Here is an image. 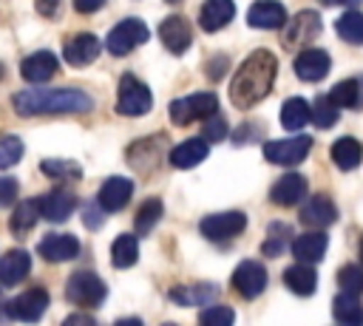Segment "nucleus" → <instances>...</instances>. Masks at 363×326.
Returning <instances> with one entry per match:
<instances>
[{
    "label": "nucleus",
    "mask_w": 363,
    "mask_h": 326,
    "mask_svg": "<svg viewBox=\"0 0 363 326\" xmlns=\"http://www.w3.org/2000/svg\"><path fill=\"white\" fill-rule=\"evenodd\" d=\"M337 283H340V292L360 295V292H363V269L354 266V264L340 266V269H337Z\"/></svg>",
    "instance_id": "obj_38"
},
{
    "label": "nucleus",
    "mask_w": 363,
    "mask_h": 326,
    "mask_svg": "<svg viewBox=\"0 0 363 326\" xmlns=\"http://www.w3.org/2000/svg\"><path fill=\"white\" fill-rule=\"evenodd\" d=\"M60 3H62V0H34V9H37L43 17H57V14H60Z\"/></svg>",
    "instance_id": "obj_44"
},
{
    "label": "nucleus",
    "mask_w": 363,
    "mask_h": 326,
    "mask_svg": "<svg viewBox=\"0 0 363 326\" xmlns=\"http://www.w3.org/2000/svg\"><path fill=\"white\" fill-rule=\"evenodd\" d=\"M235 14V3L233 0H204L201 3V11H199V26L204 31H218L224 28Z\"/></svg>",
    "instance_id": "obj_24"
},
{
    "label": "nucleus",
    "mask_w": 363,
    "mask_h": 326,
    "mask_svg": "<svg viewBox=\"0 0 363 326\" xmlns=\"http://www.w3.org/2000/svg\"><path fill=\"white\" fill-rule=\"evenodd\" d=\"M0 312H6V298H3V289H0Z\"/></svg>",
    "instance_id": "obj_50"
},
{
    "label": "nucleus",
    "mask_w": 363,
    "mask_h": 326,
    "mask_svg": "<svg viewBox=\"0 0 363 326\" xmlns=\"http://www.w3.org/2000/svg\"><path fill=\"white\" fill-rule=\"evenodd\" d=\"M233 317H235V312H233L230 306H218V303H213V306L201 309L199 323H201V326H227V323H233Z\"/></svg>",
    "instance_id": "obj_41"
},
{
    "label": "nucleus",
    "mask_w": 363,
    "mask_h": 326,
    "mask_svg": "<svg viewBox=\"0 0 363 326\" xmlns=\"http://www.w3.org/2000/svg\"><path fill=\"white\" fill-rule=\"evenodd\" d=\"M224 68H227V57H216V62L210 65L213 79H221V77H224Z\"/></svg>",
    "instance_id": "obj_47"
},
{
    "label": "nucleus",
    "mask_w": 363,
    "mask_h": 326,
    "mask_svg": "<svg viewBox=\"0 0 363 326\" xmlns=\"http://www.w3.org/2000/svg\"><path fill=\"white\" fill-rule=\"evenodd\" d=\"M74 207H77V196H74L71 190H51L48 196L37 198L40 215H43L45 221H54V224L68 221L71 213H74Z\"/></svg>",
    "instance_id": "obj_15"
},
{
    "label": "nucleus",
    "mask_w": 363,
    "mask_h": 326,
    "mask_svg": "<svg viewBox=\"0 0 363 326\" xmlns=\"http://www.w3.org/2000/svg\"><path fill=\"white\" fill-rule=\"evenodd\" d=\"M309 122H315L320 130H329L337 122V105L329 96H318L312 111H309Z\"/></svg>",
    "instance_id": "obj_37"
},
{
    "label": "nucleus",
    "mask_w": 363,
    "mask_h": 326,
    "mask_svg": "<svg viewBox=\"0 0 363 326\" xmlns=\"http://www.w3.org/2000/svg\"><path fill=\"white\" fill-rule=\"evenodd\" d=\"M318 3H323V6H337V3H349V6H354V3H360V0H318Z\"/></svg>",
    "instance_id": "obj_49"
},
{
    "label": "nucleus",
    "mask_w": 363,
    "mask_h": 326,
    "mask_svg": "<svg viewBox=\"0 0 363 326\" xmlns=\"http://www.w3.org/2000/svg\"><path fill=\"white\" fill-rule=\"evenodd\" d=\"M28 272H31V255L26 249H9L0 258V283L3 286H14V283L26 281Z\"/></svg>",
    "instance_id": "obj_23"
},
{
    "label": "nucleus",
    "mask_w": 363,
    "mask_h": 326,
    "mask_svg": "<svg viewBox=\"0 0 363 326\" xmlns=\"http://www.w3.org/2000/svg\"><path fill=\"white\" fill-rule=\"evenodd\" d=\"M159 40L164 43V48L170 54H184L193 43V28L187 23V17L182 14H170L159 23Z\"/></svg>",
    "instance_id": "obj_11"
},
{
    "label": "nucleus",
    "mask_w": 363,
    "mask_h": 326,
    "mask_svg": "<svg viewBox=\"0 0 363 326\" xmlns=\"http://www.w3.org/2000/svg\"><path fill=\"white\" fill-rule=\"evenodd\" d=\"M74 323H85V326H94V317H88V315H71V317H65V326H74Z\"/></svg>",
    "instance_id": "obj_48"
},
{
    "label": "nucleus",
    "mask_w": 363,
    "mask_h": 326,
    "mask_svg": "<svg viewBox=\"0 0 363 326\" xmlns=\"http://www.w3.org/2000/svg\"><path fill=\"white\" fill-rule=\"evenodd\" d=\"M306 196V179L301 173H284L272 187H269V198L281 207H292Z\"/></svg>",
    "instance_id": "obj_21"
},
{
    "label": "nucleus",
    "mask_w": 363,
    "mask_h": 326,
    "mask_svg": "<svg viewBox=\"0 0 363 326\" xmlns=\"http://www.w3.org/2000/svg\"><path fill=\"white\" fill-rule=\"evenodd\" d=\"M326 244H329V238H326L320 230H312V232H303V235H298V238L292 241V255H295L298 261L315 264V261L323 258Z\"/></svg>",
    "instance_id": "obj_26"
},
{
    "label": "nucleus",
    "mask_w": 363,
    "mask_h": 326,
    "mask_svg": "<svg viewBox=\"0 0 363 326\" xmlns=\"http://www.w3.org/2000/svg\"><path fill=\"white\" fill-rule=\"evenodd\" d=\"M105 295H108L105 281H102L99 275L88 272V269L74 272V275L68 278V283H65V298H68L71 303L82 306V309H94V306H99V303L105 300Z\"/></svg>",
    "instance_id": "obj_4"
},
{
    "label": "nucleus",
    "mask_w": 363,
    "mask_h": 326,
    "mask_svg": "<svg viewBox=\"0 0 363 326\" xmlns=\"http://www.w3.org/2000/svg\"><path fill=\"white\" fill-rule=\"evenodd\" d=\"M329 156L340 170H354L360 164V159H363V145L354 136H340V139L332 142Z\"/></svg>",
    "instance_id": "obj_27"
},
{
    "label": "nucleus",
    "mask_w": 363,
    "mask_h": 326,
    "mask_svg": "<svg viewBox=\"0 0 363 326\" xmlns=\"http://www.w3.org/2000/svg\"><path fill=\"white\" fill-rule=\"evenodd\" d=\"M17 196V179H9V176H0V207H9Z\"/></svg>",
    "instance_id": "obj_43"
},
{
    "label": "nucleus",
    "mask_w": 363,
    "mask_h": 326,
    "mask_svg": "<svg viewBox=\"0 0 363 326\" xmlns=\"http://www.w3.org/2000/svg\"><path fill=\"white\" fill-rule=\"evenodd\" d=\"M153 108V94L150 88L136 79L133 74H122L119 79V91H116V111L122 116H142Z\"/></svg>",
    "instance_id": "obj_3"
},
{
    "label": "nucleus",
    "mask_w": 363,
    "mask_h": 326,
    "mask_svg": "<svg viewBox=\"0 0 363 326\" xmlns=\"http://www.w3.org/2000/svg\"><path fill=\"white\" fill-rule=\"evenodd\" d=\"M335 31H337V37H340L343 43L360 45V43H363V11H357V9L343 11V14L335 20Z\"/></svg>",
    "instance_id": "obj_31"
},
{
    "label": "nucleus",
    "mask_w": 363,
    "mask_h": 326,
    "mask_svg": "<svg viewBox=\"0 0 363 326\" xmlns=\"http://www.w3.org/2000/svg\"><path fill=\"white\" fill-rule=\"evenodd\" d=\"M133 196V181L125 179V176H111L102 181L99 187V196H96V204L105 210V213H116L122 210Z\"/></svg>",
    "instance_id": "obj_13"
},
{
    "label": "nucleus",
    "mask_w": 363,
    "mask_h": 326,
    "mask_svg": "<svg viewBox=\"0 0 363 326\" xmlns=\"http://www.w3.org/2000/svg\"><path fill=\"white\" fill-rule=\"evenodd\" d=\"M45 309H48V292L40 286L20 292L14 300H6V315L14 320H26V323L40 320Z\"/></svg>",
    "instance_id": "obj_9"
},
{
    "label": "nucleus",
    "mask_w": 363,
    "mask_h": 326,
    "mask_svg": "<svg viewBox=\"0 0 363 326\" xmlns=\"http://www.w3.org/2000/svg\"><path fill=\"white\" fill-rule=\"evenodd\" d=\"M99 51H102V43H99L94 34H77V37H71V40L65 43L62 57H65L68 65L85 68V65H91V62L99 57Z\"/></svg>",
    "instance_id": "obj_16"
},
{
    "label": "nucleus",
    "mask_w": 363,
    "mask_h": 326,
    "mask_svg": "<svg viewBox=\"0 0 363 326\" xmlns=\"http://www.w3.org/2000/svg\"><path fill=\"white\" fill-rule=\"evenodd\" d=\"M37 252H40V258H45L51 264H62V261H71L79 255V241L68 232H51L37 244Z\"/></svg>",
    "instance_id": "obj_14"
},
{
    "label": "nucleus",
    "mask_w": 363,
    "mask_h": 326,
    "mask_svg": "<svg viewBox=\"0 0 363 326\" xmlns=\"http://www.w3.org/2000/svg\"><path fill=\"white\" fill-rule=\"evenodd\" d=\"M247 227V215L241 210H227V213H213L199 221V232L207 241H230L241 235Z\"/></svg>",
    "instance_id": "obj_7"
},
{
    "label": "nucleus",
    "mask_w": 363,
    "mask_h": 326,
    "mask_svg": "<svg viewBox=\"0 0 363 326\" xmlns=\"http://www.w3.org/2000/svg\"><path fill=\"white\" fill-rule=\"evenodd\" d=\"M312 147V139L309 136H292V139H272L264 145V159L272 162V164H281V167H292L298 162L306 159Z\"/></svg>",
    "instance_id": "obj_8"
},
{
    "label": "nucleus",
    "mask_w": 363,
    "mask_h": 326,
    "mask_svg": "<svg viewBox=\"0 0 363 326\" xmlns=\"http://www.w3.org/2000/svg\"><path fill=\"white\" fill-rule=\"evenodd\" d=\"M102 6H105V0H74V9L82 11V14H91V11L102 9Z\"/></svg>",
    "instance_id": "obj_46"
},
{
    "label": "nucleus",
    "mask_w": 363,
    "mask_h": 326,
    "mask_svg": "<svg viewBox=\"0 0 363 326\" xmlns=\"http://www.w3.org/2000/svg\"><path fill=\"white\" fill-rule=\"evenodd\" d=\"M332 315H335V320H340V323H346V326L363 323V306H360L357 295H349V292H340V295L332 300Z\"/></svg>",
    "instance_id": "obj_32"
},
{
    "label": "nucleus",
    "mask_w": 363,
    "mask_h": 326,
    "mask_svg": "<svg viewBox=\"0 0 363 326\" xmlns=\"http://www.w3.org/2000/svg\"><path fill=\"white\" fill-rule=\"evenodd\" d=\"M267 241L261 244V252L267 255V258H275L281 249H284V244H286V235H289V227L286 224H269V230H267Z\"/></svg>",
    "instance_id": "obj_40"
},
{
    "label": "nucleus",
    "mask_w": 363,
    "mask_h": 326,
    "mask_svg": "<svg viewBox=\"0 0 363 326\" xmlns=\"http://www.w3.org/2000/svg\"><path fill=\"white\" fill-rule=\"evenodd\" d=\"M284 26H286V31H284V45L286 48L306 45V43H312L320 34V17H318V11H298L295 20L284 23Z\"/></svg>",
    "instance_id": "obj_12"
},
{
    "label": "nucleus",
    "mask_w": 363,
    "mask_h": 326,
    "mask_svg": "<svg viewBox=\"0 0 363 326\" xmlns=\"http://www.w3.org/2000/svg\"><path fill=\"white\" fill-rule=\"evenodd\" d=\"M207 153H210L207 139L196 136V139H184L182 145H176L167 159H170V164H173L176 170H190V167H196L199 162H204Z\"/></svg>",
    "instance_id": "obj_20"
},
{
    "label": "nucleus",
    "mask_w": 363,
    "mask_h": 326,
    "mask_svg": "<svg viewBox=\"0 0 363 326\" xmlns=\"http://www.w3.org/2000/svg\"><path fill=\"white\" fill-rule=\"evenodd\" d=\"M147 37H150L147 26H145L142 20H136V17H128V20H119V23L108 31L105 48H108L113 57H125V54H130L136 45L147 43Z\"/></svg>",
    "instance_id": "obj_5"
},
{
    "label": "nucleus",
    "mask_w": 363,
    "mask_h": 326,
    "mask_svg": "<svg viewBox=\"0 0 363 326\" xmlns=\"http://www.w3.org/2000/svg\"><path fill=\"white\" fill-rule=\"evenodd\" d=\"M20 156H23V142H20V136L3 133V136H0V167L6 170V167H11V164H17Z\"/></svg>",
    "instance_id": "obj_39"
},
{
    "label": "nucleus",
    "mask_w": 363,
    "mask_h": 326,
    "mask_svg": "<svg viewBox=\"0 0 363 326\" xmlns=\"http://www.w3.org/2000/svg\"><path fill=\"white\" fill-rule=\"evenodd\" d=\"M329 99L337 108H360L363 105V77H352V79L337 82L329 91Z\"/></svg>",
    "instance_id": "obj_29"
},
{
    "label": "nucleus",
    "mask_w": 363,
    "mask_h": 326,
    "mask_svg": "<svg viewBox=\"0 0 363 326\" xmlns=\"http://www.w3.org/2000/svg\"><path fill=\"white\" fill-rule=\"evenodd\" d=\"M40 170L54 181H77L82 176V167L77 162H68V159H43Z\"/></svg>",
    "instance_id": "obj_34"
},
{
    "label": "nucleus",
    "mask_w": 363,
    "mask_h": 326,
    "mask_svg": "<svg viewBox=\"0 0 363 326\" xmlns=\"http://www.w3.org/2000/svg\"><path fill=\"white\" fill-rule=\"evenodd\" d=\"M275 74H278V60L272 51L267 48H258L252 51L241 68L235 71L233 82H230V99L238 111H247L252 108L255 102H261L269 91H272V82H275Z\"/></svg>",
    "instance_id": "obj_1"
},
{
    "label": "nucleus",
    "mask_w": 363,
    "mask_h": 326,
    "mask_svg": "<svg viewBox=\"0 0 363 326\" xmlns=\"http://www.w3.org/2000/svg\"><path fill=\"white\" fill-rule=\"evenodd\" d=\"M99 210H102L99 204H88V207H85L82 218H85L88 227H99V224H102V213H99Z\"/></svg>",
    "instance_id": "obj_45"
},
{
    "label": "nucleus",
    "mask_w": 363,
    "mask_h": 326,
    "mask_svg": "<svg viewBox=\"0 0 363 326\" xmlns=\"http://www.w3.org/2000/svg\"><path fill=\"white\" fill-rule=\"evenodd\" d=\"M306 122H309V105H306L301 96L286 99L284 108H281V125L295 133V130H301Z\"/></svg>",
    "instance_id": "obj_33"
},
{
    "label": "nucleus",
    "mask_w": 363,
    "mask_h": 326,
    "mask_svg": "<svg viewBox=\"0 0 363 326\" xmlns=\"http://www.w3.org/2000/svg\"><path fill=\"white\" fill-rule=\"evenodd\" d=\"M357 255H360V264H363V238H360V247H357Z\"/></svg>",
    "instance_id": "obj_51"
},
{
    "label": "nucleus",
    "mask_w": 363,
    "mask_h": 326,
    "mask_svg": "<svg viewBox=\"0 0 363 326\" xmlns=\"http://www.w3.org/2000/svg\"><path fill=\"white\" fill-rule=\"evenodd\" d=\"M295 74L303 79V82H320L326 74H329V68H332V60H329V54L326 51H320V48H306V51H301L298 57H295Z\"/></svg>",
    "instance_id": "obj_17"
},
{
    "label": "nucleus",
    "mask_w": 363,
    "mask_h": 326,
    "mask_svg": "<svg viewBox=\"0 0 363 326\" xmlns=\"http://www.w3.org/2000/svg\"><path fill=\"white\" fill-rule=\"evenodd\" d=\"M224 136H227V119H221L218 113L204 116V130H201V139H207V142H221Z\"/></svg>",
    "instance_id": "obj_42"
},
{
    "label": "nucleus",
    "mask_w": 363,
    "mask_h": 326,
    "mask_svg": "<svg viewBox=\"0 0 363 326\" xmlns=\"http://www.w3.org/2000/svg\"><path fill=\"white\" fill-rule=\"evenodd\" d=\"M136 261H139V241H136V235L122 232V235L111 244V264H113L116 269H128V266H133Z\"/></svg>",
    "instance_id": "obj_30"
},
{
    "label": "nucleus",
    "mask_w": 363,
    "mask_h": 326,
    "mask_svg": "<svg viewBox=\"0 0 363 326\" xmlns=\"http://www.w3.org/2000/svg\"><path fill=\"white\" fill-rule=\"evenodd\" d=\"M162 201L159 198H145L142 204H139V210H136V218H133V227H136V235H147L156 224H159V218H162Z\"/></svg>",
    "instance_id": "obj_35"
},
{
    "label": "nucleus",
    "mask_w": 363,
    "mask_h": 326,
    "mask_svg": "<svg viewBox=\"0 0 363 326\" xmlns=\"http://www.w3.org/2000/svg\"><path fill=\"white\" fill-rule=\"evenodd\" d=\"M167 111H170V119H173L176 125H190V122H196V119H204V116L216 113V111H218V99H216V94H210V91H207V94L199 91V94L173 99Z\"/></svg>",
    "instance_id": "obj_6"
},
{
    "label": "nucleus",
    "mask_w": 363,
    "mask_h": 326,
    "mask_svg": "<svg viewBox=\"0 0 363 326\" xmlns=\"http://www.w3.org/2000/svg\"><path fill=\"white\" fill-rule=\"evenodd\" d=\"M284 283H286L289 292H295L301 298H309L318 289V275L306 261H298V264L284 269Z\"/></svg>",
    "instance_id": "obj_25"
},
{
    "label": "nucleus",
    "mask_w": 363,
    "mask_h": 326,
    "mask_svg": "<svg viewBox=\"0 0 363 326\" xmlns=\"http://www.w3.org/2000/svg\"><path fill=\"white\" fill-rule=\"evenodd\" d=\"M14 111L20 116H40V113H85L94 108V99L85 91L77 88H60V91H17L11 99Z\"/></svg>",
    "instance_id": "obj_2"
},
{
    "label": "nucleus",
    "mask_w": 363,
    "mask_h": 326,
    "mask_svg": "<svg viewBox=\"0 0 363 326\" xmlns=\"http://www.w3.org/2000/svg\"><path fill=\"white\" fill-rule=\"evenodd\" d=\"M37 218H40V210H37V201L34 198H26V201H20L14 210H11V230L17 232V235H23V232H28L34 224H37Z\"/></svg>",
    "instance_id": "obj_36"
},
{
    "label": "nucleus",
    "mask_w": 363,
    "mask_h": 326,
    "mask_svg": "<svg viewBox=\"0 0 363 326\" xmlns=\"http://www.w3.org/2000/svg\"><path fill=\"white\" fill-rule=\"evenodd\" d=\"M216 295H218V289L213 283H190V286L170 289V300L179 306H201V303H210Z\"/></svg>",
    "instance_id": "obj_28"
},
{
    "label": "nucleus",
    "mask_w": 363,
    "mask_h": 326,
    "mask_svg": "<svg viewBox=\"0 0 363 326\" xmlns=\"http://www.w3.org/2000/svg\"><path fill=\"white\" fill-rule=\"evenodd\" d=\"M57 68H60V62L51 51H34L20 62V74L28 82H45L57 74Z\"/></svg>",
    "instance_id": "obj_22"
},
{
    "label": "nucleus",
    "mask_w": 363,
    "mask_h": 326,
    "mask_svg": "<svg viewBox=\"0 0 363 326\" xmlns=\"http://www.w3.org/2000/svg\"><path fill=\"white\" fill-rule=\"evenodd\" d=\"M267 269H264V264H258V261H241L238 266H235V272H233V278H230V283H233V289L241 295V298H258L264 289H267Z\"/></svg>",
    "instance_id": "obj_10"
},
{
    "label": "nucleus",
    "mask_w": 363,
    "mask_h": 326,
    "mask_svg": "<svg viewBox=\"0 0 363 326\" xmlns=\"http://www.w3.org/2000/svg\"><path fill=\"white\" fill-rule=\"evenodd\" d=\"M247 23L252 28H281L286 23V9L278 0H255L247 11Z\"/></svg>",
    "instance_id": "obj_19"
},
{
    "label": "nucleus",
    "mask_w": 363,
    "mask_h": 326,
    "mask_svg": "<svg viewBox=\"0 0 363 326\" xmlns=\"http://www.w3.org/2000/svg\"><path fill=\"white\" fill-rule=\"evenodd\" d=\"M0 77H3V65H0Z\"/></svg>",
    "instance_id": "obj_53"
},
{
    "label": "nucleus",
    "mask_w": 363,
    "mask_h": 326,
    "mask_svg": "<svg viewBox=\"0 0 363 326\" xmlns=\"http://www.w3.org/2000/svg\"><path fill=\"white\" fill-rule=\"evenodd\" d=\"M337 221V207L329 196H312L303 207H301V224L312 227V230H323L329 224Z\"/></svg>",
    "instance_id": "obj_18"
},
{
    "label": "nucleus",
    "mask_w": 363,
    "mask_h": 326,
    "mask_svg": "<svg viewBox=\"0 0 363 326\" xmlns=\"http://www.w3.org/2000/svg\"><path fill=\"white\" fill-rule=\"evenodd\" d=\"M167 3H182V0H167Z\"/></svg>",
    "instance_id": "obj_52"
}]
</instances>
